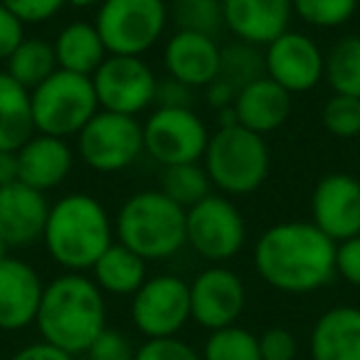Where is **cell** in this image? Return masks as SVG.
<instances>
[{"label": "cell", "instance_id": "603a6c76", "mask_svg": "<svg viewBox=\"0 0 360 360\" xmlns=\"http://www.w3.org/2000/svg\"><path fill=\"white\" fill-rule=\"evenodd\" d=\"M52 50H55L60 70L82 77H91L109 57L96 25L84 20H75L62 27L52 40Z\"/></svg>", "mask_w": 360, "mask_h": 360}, {"label": "cell", "instance_id": "4dcf8cb0", "mask_svg": "<svg viewBox=\"0 0 360 360\" xmlns=\"http://www.w3.org/2000/svg\"><path fill=\"white\" fill-rule=\"evenodd\" d=\"M200 355L202 360H262L259 335L237 323L210 330Z\"/></svg>", "mask_w": 360, "mask_h": 360}, {"label": "cell", "instance_id": "836d02e7", "mask_svg": "<svg viewBox=\"0 0 360 360\" xmlns=\"http://www.w3.org/2000/svg\"><path fill=\"white\" fill-rule=\"evenodd\" d=\"M134 360H202V355L191 343L173 338H148L136 348Z\"/></svg>", "mask_w": 360, "mask_h": 360}, {"label": "cell", "instance_id": "e0dca14e", "mask_svg": "<svg viewBox=\"0 0 360 360\" xmlns=\"http://www.w3.org/2000/svg\"><path fill=\"white\" fill-rule=\"evenodd\" d=\"M220 50L222 45L217 37L175 30L163 45L165 77L191 89H205L212 79H217Z\"/></svg>", "mask_w": 360, "mask_h": 360}, {"label": "cell", "instance_id": "ee69618b", "mask_svg": "<svg viewBox=\"0 0 360 360\" xmlns=\"http://www.w3.org/2000/svg\"><path fill=\"white\" fill-rule=\"evenodd\" d=\"M104 0H67V6L77 8V11H89V8H99Z\"/></svg>", "mask_w": 360, "mask_h": 360}, {"label": "cell", "instance_id": "9a60e30c", "mask_svg": "<svg viewBox=\"0 0 360 360\" xmlns=\"http://www.w3.org/2000/svg\"><path fill=\"white\" fill-rule=\"evenodd\" d=\"M311 222L338 245L360 235V180L350 173H328L311 193Z\"/></svg>", "mask_w": 360, "mask_h": 360}, {"label": "cell", "instance_id": "83f0119b", "mask_svg": "<svg viewBox=\"0 0 360 360\" xmlns=\"http://www.w3.org/2000/svg\"><path fill=\"white\" fill-rule=\"evenodd\" d=\"M158 191L173 202H178L183 210H188V207L198 205L202 198L210 195L212 183L202 163H180L160 170Z\"/></svg>", "mask_w": 360, "mask_h": 360}, {"label": "cell", "instance_id": "cb8c5ba5", "mask_svg": "<svg viewBox=\"0 0 360 360\" xmlns=\"http://www.w3.org/2000/svg\"><path fill=\"white\" fill-rule=\"evenodd\" d=\"M148 262L141 259L136 252L114 242L91 266V279L104 291V296H134L148 279Z\"/></svg>", "mask_w": 360, "mask_h": 360}, {"label": "cell", "instance_id": "ab89813d", "mask_svg": "<svg viewBox=\"0 0 360 360\" xmlns=\"http://www.w3.org/2000/svg\"><path fill=\"white\" fill-rule=\"evenodd\" d=\"M193 91L191 86L180 84V82L165 79L158 82V94H155V106H168V109H193Z\"/></svg>", "mask_w": 360, "mask_h": 360}, {"label": "cell", "instance_id": "60d3db41", "mask_svg": "<svg viewBox=\"0 0 360 360\" xmlns=\"http://www.w3.org/2000/svg\"><path fill=\"white\" fill-rule=\"evenodd\" d=\"M11 360H75V355L47 343V340H37V343H27L20 350H15Z\"/></svg>", "mask_w": 360, "mask_h": 360}, {"label": "cell", "instance_id": "9c48e42d", "mask_svg": "<svg viewBox=\"0 0 360 360\" xmlns=\"http://www.w3.org/2000/svg\"><path fill=\"white\" fill-rule=\"evenodd\" d=\"M77 150L86 168L96 173H121L146 155L143 124L136 116L99 109L77 136Z\"/></svg>", "mask_w": 360, "mask_h": 360}, {"label": "cell", "instance_id": "52a82bcc", "mask_svg": "<svg viewBox=\"0 0 360 360\" xmlns=\"http://www.w3.org/2000/svg\"><path fill=\"white\" fill-rule=\"evenodd\" d=\"M168 22L165 0H104L94 25L109 55L143 57L160 42Z\"/></svg>", "mask_w": 360, "mask_h": 360}, {"label": "cell", "instance_id": "d6a6232c", "mask_svg": "<svg viewBox=\"0 0 360 360\" xmlns=\"http://www.w3.org/2000/svg\"><path fill=\"white\" fill-rule=\"evenodd\" d=\"M321 121L323 129L335 139H355L360 136V99L333 94L323 104Z\"/></svg>", "mask_w": 360, "mask_h": 360}, {"label": "cell", "instance_id": "7bdbcfd3", "mask_svg": "<svg viewBox=\"0 0 360 360\" xmlns=\"http://www.w3.org/2000/svg\"><path fill=\"white\" fill-rule=\"evenodd\" d=\"M20 180V165H18V150H0V188Z\"/></svg>", "mask_w": 360, "mask_h": 360}, {"label": "cell", "instance_id": "ffe728a7", "mask_svg": "<svg viewBox=\"0 0 360 360\" xmlns=\"http://www.w3.org/2000/svg\"><path fill=\"white\" fill-rule=\"evenodd\" d=\"M20 183L40 193L55 191L75 168V150L65 139L35 134L18 148Z\"/></svg>", "mask_w": 360, "mask_h": 360}, {"label": "cell", "instance_id": "5bb4252c", "mask_svg": "<svg viewBox=\"0 0 360 360\" xmlns=\"http://www.w3.org/2000/svg\"><path fill=\"white\" fill-rule=\"evenodd\" d=\"M326 52L311 35L286 30L264 47V72L289 94H306L323 82Z\"/></svg>", "mask_w": 360, "mask_h": 360}, {"label": "cell", "instance_id": "3957f363", "mask_svg": "<svg viewBox=\"0 0 360 360\" xmlns=\"http://www.w3.org/2000/svg\"><path fill=\"white\" fill-rule=\"evenodd\" d=\"M114 237V217L89 193H67L52 202L42 232L50 259L77 274L91 271Z\"/></svg>", "mask_w": 360, "mask_h": 360}, {"label": "cell", "instance_id": "ac0fdd59", "mask_svg": "<svg viewBox=\"0 0 360 360\" xmlns=\"http://www.w3.org/2000/svg\"><path fill=\"white\" fill-rule=\"evenodd\" d=\"M225 30L235 40L266 47L284 35L294 18L291 0H220Z\"/></svg>", "mask_w": 360, "mask_h": 360}, {"label": "cell", "instance_id": "4fadbf2b", "mask_svg": "<svg viewBox=\"0 0 360 360\" xmlns=\"http://www.w3.org/2000/svg\"><path fill=\"white\" fill-rule=\"evenodd\" d=\"M191 284V319L207 330L227 328L240 321L247 306L245 279L225 264L198 271Z\"/></svg>", "mask_w": 360, "mask_h": 360}, {"label": "cell", "instance_id": "5b68a950", "mask_svg": "<svg viewBox=\"0 0 360 360\" xmlns=\"http://www.w3.org/2000/svg\"><path fill=\"white\" fill-rule=\"evenodd\" d=\"M200 163L212 191L227 198H247L269 178L271 150L264 136L245 126H217L215 134H210Z\"/></svg>", "mask_w": 360, "mask_h": 360}, {"label": "cell", "instance_id": "6da1fadb", "mask_svg": "<svg viewBox=\"0 0 360 360\" xmlns=\"http://www.w3.org/2000/svg\"><path fill=\"white\" fill-rule=\"evenodd\" d=\"M255 271L281 294H311L335 276V242L311 220H286L266 227L252 252Z\"/></svg>", "mask_w": 360, "mask_h": 360}, {"label": "cell", "instance_id": "e575fe53", "mask_svg": "<svg viewBox=\"0 0 360 360\" xmlns=\"http://www.w3.org/2000/svg\"><path fill=\"white\" fill-rule=\"evenodd\" d=\"M0 6L8 8L22 25H40L60 15L67 0H0Z\"/></svg>", "mask_w": 360, "mask_h": 360}, {"label": "cell", "instance_id": "2e32d148", "mask_svg": "<svg viewBox=\"0 0 360 360\" xmlns=\"http://www.w3.org/2000/svg\"><path fill=\"white\" fill-rule=\"evenodd\" d=\"M42 291L45 284L30 262L18 257L0 262V330L15 333L35 323Z\"/></svg>", "mask_w": 360, "mask_h": 360}, {"label": "cell", "instance_id": "1f68e13d", "mask_svg": "<svg viewBox=\"0 0 360 360\" xmlns=\"http://www.w3.org/2000/svg\"><path fill=\"white\" fill-rule=\"evenodd\" d=\"M294 18L316 27V30H335L348 25L358 13L360 0H291Z\"/></svg>", "mask_w": 360, "mask_h": 360}, {"label": "cell", "instance_id": "7402d4cb", "mask_svg": "<svg viewBox=\"0 0 360 360\" xmlns=\"http://www.w3.org/2000/svg\"><path fill=\"white\" fill-rule=\"evenodd\" d=\"M232 109H235L237 124L259 136H266L279 131L289 121L291 94L281 89L276 82H271L269 77H262L237 91Z\"/></svg>", "mask_w": 360, "mask_h": 360}, {"label": "cell", "instance_id": "8992f818", "mask_svg": "<svg viewBox=\"0 0 360 360\" xmlns=\"http://www.w3.org/2000/svg\"><path fill=\"white\" fill-rule=\"evenodd\" d=\"M30 104L35 134L65 141L77 139L99 111L91 77L72 75L65 70H57L40 86H35L30 91Z\"/></svg>", "mask_w": 360, "mask_h": 360}, {"label": "cell", "instance_id": "74e56055", "mask_svg": "<svg viewBox=\"0 0 360 360\" xmlns=\"http://www.w3.org/2000/svg\"><path fill=\"white\" fill-rule=\"evenodd\" d=\"M335 276L360 289V235L335 245Z\"/></svg>", "mask_w": 360, "mask_h": 360}, {"label": "cell", "instance_id": "b9f144b4", "mask_svg": "<svg viewBox=\"0 0 360 360\" xmlns=\"http://www.w3.org/2000/svg\"><path fill=\"white\" fill-rule=\"evenodd\" d=\"M235 99H237V89H235V86L227 84V82H222L220 77H217V79H212L210 84L205 86V101L215 111L232 109Z\"/></svg>", "mask_w": 360, "mask_h": 360}, {"label": "cell", "instance_id": "ba28073f", "mask_svg": "<svg viewBox=\"0 0 360 360\" xmlns=\"http://www.w3.org/2000/svg\"><path fill=\"white\" fill-rule=\"evenodd\" d=\"M247 245V222L235 200L210 193L186 210V247L210 264L235 259Z\"/></svg>", "mask_w": 360, "mask_h": 360}, {"label": "cell", "instance_id": "7a4b0ae2", "mask_svg": "<svg viewBox=\"0 0 360 360\" xmlns=\"http://www.w3.org/2000/svg\"><path fill=\"white\" fill-rule=\"evenodd\" d=\"M35 326L47 343L72 355L86 353L106 328L104 291L91 276L65 271L45 284Z\"/></svg>", "mask_w": 360, "mask_h": 360}, {"label": "cell", "instance_id": "f546056e", "mask_svg": "<svg viewBox=\"0 0 360 360\" xmlns=\"http://www.w3.org/2000/svg\"><path fill=\"white\" fill-rule=\"evenodd\" d=\"M168 13L175 30L207 37H220V32L225 30L220 0H173L168 3Z\"/></svg>", "mask_w": 360, "mask_h": 360}, {"label": "cell", "instance_id": "4316f807", "mask_svg": "<svg viewBox=\"0 0 360 360\" xmlns=\"http://www.w3.org/2000/svg\"><path fill=\"white\" fill-rule=\"evenodd\" d=\"M323 82L333 94L360 99V35H345L328 47Z\"/></svg>", "mask_w": 360, "mask_h": 360}, {"label": "cell", "instance_id": "277c9868", "mask_svg": "<svg viewBox=\"0 0 360 360\" xmlns=\"http://www.w3.org/2000/svg\"><path fill=\"white\" fill-rule=\"evenodd\" d=\"M114 235L143 262L170 259L186 250V210L158 188L139 191L121 202Z\"/></svg>", "mask_w": 360, "mask_h": 360}, {"label": "cell", "instance_id": "f35d334b", "mask_svg": "<svg viewBox=\"0 0 360 360\" xmlns=\"http://www.w3.org/2000/svg\"><path fill=\"white\" fill-rule=\"evenodd\" d=\"M25 37V25L8 8L0 6V62H8V57Z\"/></svg>", "mask_w": 360, "mask_h": 360}, {"label": "cell", "instance_id": "484cf974", "mask_svg": "<svg viewBox=\"0 0 360 360\" xmlns=\"http://www.w3.org/2000/svg\"><path fill=\"white\" fill-rule=\"evenodd\" d=\"M57 70L60 67H57L52 42L42 40V37H25L6 62L8 75L30 91L40 86L47 77L55 75Z\"/></svg>", "mask_w": 360, "mask_h": 360}, {"label": "cell", "instance_id": "f1b7e54d", "mask_svg": "<svg viewBox=\"0 0 360 360\" xmlns=\"http://www.w3.org/2000/svg\"><path fill=\"white\" fill-rule=\"evenodd\" d=\"M222 82L235 86L237 91L250 86L252 82L266 77L264 72V47L250 45V42L232 40L220 50V72Z\"/></svg>", "mask_w": 360, "mask_h": 360}, {"label": "cell", "instance_id": "d6986e66", "mask_svg": "<svg viewBox=\"0 0 360 360\" xmlns=\"http://www.w3.org/2000/svg\"><path fill=\"white\" fill-rule=\"evenodd\" d=\"M50 205L45 193L25 186L11 183L0 188V237L8 247H27L42 240L45 222L50 215Z\"/></svg>", "mask_w": 360, "mask_h": 360}, {"label": "cell", "instance_id": "8fae6325", "mask_svg": "<svg viewBox=\"0 0 360 360\" xmlns=\"http://www.w3.org/2000/svg\"><path fill=\"white\" fill-rule=\"evenodd\" d=\"M158 82V75L143 57L109 55L91 75L99 109L136 119L155 106Z\"/></svg>", "mask_w": 360, "mask_h": 360}, {"label": "cell", "instance_id": "7c38bea8", "mask_svg": "<svg viewBox=\"0 0 360 360\" xmlns=\"http://www.w3.org/2000/svg\"><path fill=\"white\" fill-rule=\"evenodd\" d=\"M191 321V284L178 274H155L131 296V323L148 338H173Z\"/></svg>", "mask_w": 360, "mask_h": 360}, {"label": "cell", "instance_id": "44dd1931", "mask_svg": "<svg viewBox=\"0 0 360 360\" xmlns=\"http://www.w3.org/2000/svg\"><path fill=\"white\" fill-rule=\"evenodd\" d=\"M311 360H360V306L323 311L309 333Z\"/></svg>", "mask_w": 360, "mask_h": 360}, {"label": "cell", "instance_id": "d590c367", "mask_svg": "<svg viewBox=\"0 0 360 360\" xmlns=\"http://www.w3.org/2000/svg\"><path fill=\"white\" fill-rule=\"evenodd\" d=\"M86 360H134L136 348L121 330H114L106 326L99 333V338L86 348Z\"/></svg>", "mask_w": 360, "mask_h": 360}, {"label": "cell", "instance_id": "8d00e7d4", "mask_svg": "<svg viewBox=\"0 0 360 360\" xmlns=\"http://www.w3.org/2000/svg\"><path fill=\"white\" fill-rule=\"evenodd\" d=\"M259 353L262 360H296L299 355V340L289 328H266L259 335Z\"/></svg>", "mask_w": 360, "mask_h": 360}, {"label": "cell", "instance_id": "f6af8a7d", "mask_svg": "<svg viewBox=\"0 0 360 360\" xmlns=\"http://www.w3.org/2000/svg\"><path fill=\"white\" fill-rule=\"evenodd\" d=\"M8 250H11V247H8L6 242H3V237H0V262H3L8 257Z\"/></svg>", "mask_w": 360, "mask_h": 360}, {"label": "cell", "instance_id": "d4e9b609", "mask_svg": "<svg viewBox=\"0 0 360 360\" xmlns=\"http://www.w3.org/2000/svg\"><path fill=\"white\" fill-rule=\"evenodd\" d=\"M35 136L30 89L0 72V150H18Z\"/></svg>", "mask_w": 360, "mask_h": 360}, {"label": "cell", "instance_id": "30bf717a", "mask_svg": "<svg viewBox=\"0 0 360 360\" xmlns=\"http://www.w3.org/2000/svg\"><path fill=\"white\" fill-rule=\"evenodd\" d=\"M207 141L210 131L195 109L153 106L143 121V150L160 168L200 163Z\"/></svg>", "mask_w": 360, "mask_h": 360}]
</instances>
